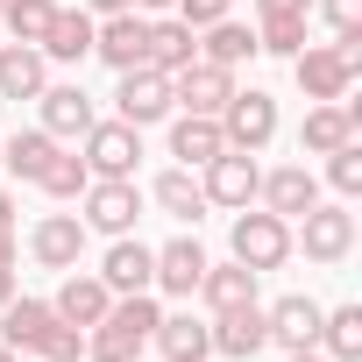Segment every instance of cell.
Returning a JSON list of instances; mask_svg holds the SVG:
<instances>
[{"mask_svg":"<svg viewBox=\"0 0 362 362\" xmlns=\"http://www.w3.org/2000/svg\"><path fill=\"white\" fill-rule=\"evenodd\" d=\"M163 320V305L149 298V291H121L114 305H107V320L100 327H86V362H135L142 348H149V327Z\"/></svg>","mask_w":362,"mask_h":362,"instance_id":"6da1fadb","label":"cell"},{"mask_svg":"<svg viewBox=\"0 0 362 362\" xmlns=\"http://www.w3.org/2000/svg\"><path fill=\"white\" fill-rule=\"evenodd\" d=\"M228 242H235V263H249L256 277L291 263V221H277L270 206H242L235 228H228Z\"/></svg>","mask_w":362,"mask_h":362,"instance_id":"7a4b0ae2","label":"cell"},{"mask_svg":"<svg viewBox=\"0 0 362 362\" xmlns=\"http://www.w3.org/2000/svg\"><path fill=\"white\" fill-rule=\"evenodd\" d=\"M214 121H221V142H228V149H249V156H263V149L277 142V100H270L263 86H249V93L235 86V100H228Z\"/></svg>","mask_w":362,"mask_h":362,"instance_id":"3957f363","label":"cell"},{"mask_svg":"<svg viewBox=\"0 0 362 362\" xmlns=\"http://www.w3.org/2000/svg\"><path fill=\"white\" fill-rule=\"evenodd\" d=\"M298 221H305V228L291 235V249H305V263H348V249H355V214H348V199H313Z\"/></svg>","mask_w":362,"mask_h":362,"instance_id":"277c9868","label":"cell"},{"mask_svg":"<svg viewBox=\"0 0 362 362\" xmlns=\"http://www.w3.org/2000/svg\"><path fill=\"white\" fill-rule=\"evenodd\" d=\"M78 221H86V235H135V221H142V192H135V177H93V185L78 192Z\"/></svg>","mask_w":362,"mask_h":362,"instance_id":"5b68a950","label":"cell"},{"mask_svg":"<svg viewBox=\"0 0 362 362\" xmlns=\"http://www.w3.org/2000/svg\"><path fill=\"white\" fill-rule=\"evenodd\" d=\"M256 185H263V163H256L249 149H221L214 163H199V192H206V206L242 214V206H256Z\"/></svg>","mask_w":362,"mask_h":362,"instance_id":"8992f818","label":"cell"},{"mask_svg":"<svg viewBox=\"0 0 362 362\" xmlns=\"http://www.w3.org/2000/svg\"><path fill=\"white\" fill-rule=\"evenodd\" d=\"M78 156H86L93 177H135V163H142V128H128V121H93V128L78 135Z\"/></svg>","mask_w":362,"mask_h":362,"instance_id":"52a82bcc","label":"cell"},{"mask_svg":"<svg viewBox=\"0 0 362 362\" xmlns=\"http://www.w3.org/2000/svg\"><path fill=\"white\" fill-rule=\"evenodd\" d=\"M93 57H100V64H114V71L149 64V15H135V8L100 15V22H93Z\"/></svg>","mask_w":362,"mask_h":362,"instance_id":"ba28073f","label":"cell"},{"mask_svg":"<svg viewBox=\"0 0 362 362\" xmlns=\"http://www.w3.org/2000/svg\"><path fill=\"white\" fill-rule=\"evenodd\" d=\"M170 114H177V107H170V78H163V71H149V64L121 71V86H114V121L149 128V121H170Z\"/></svg>","mask_w":362,"mask_h":362,"instance_id":"9c48e42d","label":"cell"},{"mask_svg":"<svg viewBox=\"0 0 362 362\" xmlns=\"http://www.w3.org/2000/svg\"><path fill=\"white\" fill-rule=\"evenodd\" d=\"M86 221L78 214H43L36 228H29V256L43 263V270H78L86 263Z\"/></svg>","mask_w":362,"mask_h":362,"instance_id":"30bf717a","label":"cell"},{"mask_svg":"<svg viewBox=\"0 0 362 362\" xmlns=\"http://www.w3.org/2000/svg\"><path fill=\"white\" fill-rule=\"evenodd\" d=\"M228 100H235V71L228 64H206L199 57V64H185V71L170 78V107L177 114H221Z\"/></svg>","mask_w":362,"mask_h":362,"instance_id":"8fae6325","label":"cell"},{"mask_svg":"<svg viewBox=\"0 0 362 362\" xmlns=\"http://www.w3.org/2000/svg\"><path fill=\"white\" fill-rule=\"evenodd\" d=\"M355 128H362V107L355 100H313L305 121H298V149L305 156H327V149L355 142Z\"/></svg>","mask_w":362,"mask_h":362,"instance_id":"7c38bea8","label":"cell"},{"mask_svg":"<svg viewBox=\"0 0 362 362\" xmlns=\"http://www.w3.org/2000/svg\"><path fill=\"white\" fill-rule=\"evenodd\" d=\"M206 249H199V235H177V242H163L156 249V270H149V291H170V298H192L199 291V277H206Z\"/></svg>","mask_w":362,"mask_h":362,"instance_id":"4fadbf2b","label":"cell"},{"mask_svg":"<svg viewBox=\"0 0 362 362\" xmlns=\"http://www.w3.org/2000/svg\"><path fill=\"white\" fill-rule=\"evenodd\" d=\"M291 71H298V93L305 100H348V86H355V71H348V57L334 43H305L291 57Z\"/></svg>","mask_w":362,"mask_h":362,"instance_id":"5bb4252c","label":"cell"},{"mask_svg":"<svg viewBox=\"0 0 362 362\" xmlns=\"http://www.w3.org/2000/svg\"><path fill=\"white\" fill-rule=\"evenodd\" d=\"M320 313H327V305H320V298H305V291H284L277 305H263L270 348H284V355H291V348H313V341H320Z\"/></svg>","mask_w":362,"mask_h":362,"instance_id":"9a60e30c","label":"cell"},{"mask_svg":"<svg viewBox=\"0 0 362 362\" xmlns=\"http://www.w3.org/2000/svg\"><path fill=\"white\" fill-rule=\"evenodd\" d=\"M206 334H214V355H228V362H256V355L270 348L263 305H235V313H214V320H206Z\"/></svg>","mask_w":362,"mask_h":362,"instance_id":"2e32d148","label":"cell"},{"mask_svg":"<svg viewBox=\"0 0 362 362\" xmlns=\"http://www.w3.org/2000/svg\"><path fill=\"white\" fill-rule=\"evenodd\" d=\"M36 107H43V135H57V142H78V135L100 121L86 86H43V93H36Z\"/></svg>","mask_w":362,"mask_h":362,"instance_id":"e0dca14e","label":"cell"},{"mask_svg":"<svg viewBox=\"0 0 362 362\" xmlns=\"http://www.w3.org/2000/svg\"><path fill=\"white\" fill-rule=\"evenodd\" d=\"M107 305H114V291L100 284V270H64V284H57V298H50V313L71 320V327H100Z\"/></svg>","mask_w":362,"mask_h":362,"instance_id":"ac0fdd59","label":"cell"},{"mask_svg":"<svg viewBox=\"0 0 362 362\" xmlns=\"http://www.w3.org/2000/svg\"><path fill=\"white\" fill-rule=\"evenodd\" d=\"M256 199L277 214V221H298L313 199H320V177L305 170V163H277V170H263V185H256Z\"/></svg>","mask_w":362,"mask_h":362,"instance_id":"d6986e66","label":"cell"},{"mask_svg":"<svg viewBox=\"0 0 362 362\" xmlns=\"http://www.w3.org/2000/svg\"><path fill=\"white\" fill-rule=\"evenodd\" d=\"M50 86V57L36 50V43H0V100H36Z\"/></svg>","mask_w":362,"mask_h":362,"instance_id":"ffe728a7","label":"cell"},{"mask_svg":"<svg viewBox=\"0 0 362 362\" xmlns=\"http://www.w3.org/2000/svg\"><path fill=\"white\" fill-rule=\"evenodd\" d=\"M149 270H156V249L149 242H135V235H114V249H107V263H100V284L121 298V291H149Z\"/></svg>","mask_w":362,"mask_h":362,"instance_id":"44dd1931","label":"cell"},{"mask_svg":"<svg viewBox=\"0 0 362 362\" xmlns=\"http://www.w3.org/2000/svg\"><path fill=\"white\" fill-rule=\"evenodd\" d=\"M149 341H156L163 362H206V355H214V334H206V320H192V313H163V320L149 327Z\"/></svg>","mask_w":362,"mask_h":362,"instance_id":"7402d4cb","label":"cell"},{"mask_svg":"<svg viewBox=\"0 0 362 362\" xmlns=\"http://www.w3.org/2000/svg\"><path fill=\"white\" fill-rule=\"evenodd\" d=\"M36 50H43L50 64H86V57H93V15H86V8H57Z\"/></svg>","mask_w":362,"mask_h":362,"instance_id":"603a6c76","label":"cell"},{"mask_svg":"<svg viewBox=\"0 0 362 362\" xmlns=\"http://www.w3.org/2000/svg\"><path fill=\"white\" fill-rule=\"evenodd\" d=\"M192 298H206V313L256 305V270H249V263H206V277H199V291H192Z\"/></svg>","mask_w":362,"mask_h":362,"instance_id":"cb8c5ba5","label":"cell"},{"mask_svg":"<svg viewBox=\"0 0 362 362\" xmlns=\"http://www.w3.org/2000/svg\"><path fill=\"white\" fill-rule=\"evenodd\" d=\"M185 64H199V29H185V22H149V71H163V78H177Z\"/></svg>","mask_w":362,"mask_h":362,"instance_id":"d4e9b609","label":"cell"},{"mask_svg":"<svg viewBox=\"0 0 362 362\" xmlns=\"http://www.w3.org/2000/svg\"><path fill=\"white\" fill-rule=\"evenodd\" d=\"M228 142H221V121L214 114H177L170 121V156L185 163V170H199V163H214Z\"/></svg>","mask_w":362,"mask_h":362,"instance_id":"484cf974","label":"cell"},{"mask_svg":"<svg viewBox=\"0 0 362 362\" xmlns=\"http://www.w3.org/2000/svg\"><path fill=\"white\" fill-rule=\"evenodd\" d=\"M149 199H156L177 228H199V221H206V192H199V177H192L185 163H177V170H163L156 185H149Z\"/></svg>","mask_w":362,"mask_h":362,"instance_id":"4316f807","label":"cell"},{"mask_svg":"<svg viewBox=\"0 0 362 362\" xmlns=\"http://www.w3.org/2000/svg\"><path fill=\"white\" fill-rule=\"evenodd\" d=\"M57 313H50V298H8V305H0V341H8L15 355H36V341H43V327H50Z\"/></svg>","mask_w":362,"mask_h":362,"instance_id":"83f0119b","label":"cell"},{"mask_svg":"<svg viewBox=\"0 0 362 362\" xmlns=\"http://www.w3.org/2000/svg\"><path fill=\"white\" fill-rule=\"evenodd\" d=\"M199 57H206V64H228V71H235V64H249V57H263V50H256V29H249V22L221 15L214 29H199Z\"/></svg>","mask_w":362,"mask_h":362,"instance_id":"f1b7e54d","label":"cell"},{"mask_svg":"<svg viewBox=\"0 0 362 362\" xmlns=\"http://www.w3.org/2000/svg\"><path fill=\"white\" fill-rule=\"evenodd\" d=\"M50 156H57V135H43V128H22V135H8V142H0V170H8V177H22V185H36Z\"/></svg>","mask_w":362,"mask_h":362,"instance_id":"f546056e","label":"cell"},{"mask_svg":"<svg viewBox=\"0 0 362 362\" xmlns=\"http://www.w3.org/2000/svg\"><path fill=\"white\" fill-rule=\"evenodd\" d=\"M327 362H362V305H334L320 313V341H313Z\"/></svg>","mask_w":362,"mask_h":362,"instance_id":"4dcf8cb0","label":"cell"},{"mask_svg":"<svg viewBox=\"0 0 362 362\" xmlns=\"http://www.w3.org/2000/svg\"><path fill=\"white\" fill-rule=\"evenodd\" d=\"M305 22H313V15H263V22H256V50L291 64V57L305 50Z\"/></svg>","mask_w":362,"mask_h":362,"instance_id":"1f68e13d","label":"cell"},{"mask_svg":"<svg viewBox=\"0 0 362 362\" xmlns=\"http://www.w3.org/2000/svg\"><path fill=\"white\" fill-rule=\"evenodd\" d=\"M50 15H57V0H0V29H8L15 43H43Z\"/></svg>","mask_w":362,"mask_h":362,"instance_id":"d6a6232c","label":"cell"},{"mask_svg":"<svg viewBox=\"0 0 362 362\" xmlns=\"http://www.w3.org/2000/svg\"><path fill=\"white\" fill-rule=\"evenodd\" d=\"M36 185H43L50 199H78V192L93 185V170H86V156H78V149H57V156L43 163V177H36Z\"/></svg>","mask_w":362,"mask_h":362,"instance_id":"836d02e7","label":"cell"},{"mask_svg":"<svg viewBox=\"0 0 362 362\" xmlns=\"http://www.w3.org/2000/svg\"><path fill=\"white\" fill-rule=\"evenodd\" d=\"M36 355H43V362H86V327L50 320V327H43V341H36Z\"/></svg>","mask_w":362,"mask_h":362,"instance_id":"e575fe53","label":"cell"},{"mask_svg":"<svg viewBox=\"0 0 362 362\" xmlns=\"http://www.w3.org/2000/svg\"><path fill=\"white\" fill-rule=\"evenodd\" d=\"M327 185H334L341 199H355V192H362V142H341V149H327Z\"/></svg>","mask_w":362,"mask_h":362,"instance_id":"d590c367","label":"cell"},{"mask_svg":"<svg viewBox=\"0 0 362 362\" xmlns=\"http://www.w3.org/2000/svg\"><path fill=\"white\" fill-rule=\"evenodd\" d=\"M228 8H235V0H177V8H170V15H177V22H185V29H214V22H221Z\"/></svg>","mask_w":362,"mask_h":362,"instance_id":"8d00e7d4","label":"cell"},{"mask_svg":"<svg viewBox=\"0 0 362 362\" xmlns=\"http://www.w3.org/2000/svg\"><path fill=\"white\" fill-rule=\"evenodd\" d=\"M313 8L327 15V29H334V36H348V29H362V0H313Z\"/></svg>","mask_w":362,"mask_h":362,"instance_id":"74e56055","label":"cell"},{"mask_svg":"<svg viewBox=\"0 0 362 362\" xmlns=\"http://www.w3.org/2000/svg\"><path fill=\"white\" fill-rule=\"evenodd\" d=\"M256 15H313V0H256Z\"/></svg>","mask_w":362,"mask_h":362,"instance_id":"f35d334b","label":"cell"},{"mask_svg":"<svg viewBox=\"0 0 362 362\" xmlns=\"http://www.w3.org/2000/svg\"><path fill=\"white\" fill-rule=\"evenodd\" d=\"M128 8H135V15H170L177 0H128Z\"/></svg>","mask_w":362,"mask_h":362,"instance_id":"ab89813d","label":"cell"},{"mask_svg":"<svg viewBox=\"0 0 362 362\" xmlns=\"http://www.w3.org/2000/svg\"><path fill=\"white\" fill-rule=\"evenodd\" d=\"M0 270H15V228H0Z\"/></svg>","mask_w":362,"mask_h":362,"instance_id":"60d3db41","label":"cell"},{"mask_svg":"<svg viewBox=\"0 0 362 362\" xmlns=\"http://www.w3.org/2000/svg\"><path fill=\"white\" fill-rule=\"evenodd\" d=\"M121 8H128V0H86V15H93V22H100V15H121Z\"/></svg>","mask_w":362,"mask_h":362,"instance_id":"b9f144b4","label":"cell"},{"mask_svg":"<svg viewBox=\"0 0 362 362\" xmlns=\"http://www.w3.org/2000/svg\"><path fill=\"white\" fill-rule=\"evenodd\" d=\"M284 362H327V355H320V348H291Z\"/></svg>","mask_w":362,"mask_h":362,"instance_id":"7bdbcfd3","label":"cell"},{"mask_svg":"<svg viewBox=\"0 0 362 362\" xmlns=\"http://www.w3.org/2000/svg\"><path fill=\"white\" fill-rule=\"evenodd\" d=\"M0 228H15V199L8 192H0Z\"/></svg>","mask_w":362,"mask_h":362,"instance_id":"ee69618b","label":"cell"},{"mask_svg":"<svg viewBox=\"0 0 362 362\" xmlns=\"http://www.w3.org/2000/svg\"><path fill=\"white\" fill-rule=\"evenodd\" d=\"M15 298V270H0V305H8Z\"/></svg>","mask_w":362,"mask_h":362,"instance_id":"f6af8a7d","label":"cell"},{"mask_svg":"<svg viewBox=\"0 0 362 362\" xmlns=\"http://www.w3.org/2000/svg\"><path fill=\"white\" fill-rule=\"evenodd\" d=\"M0 362H22V355H15V348H8V341H0Z\"/></svg>","mask_w":362,"mask_h":362,"instance_id":"bcb514c9","label":"cell"},{"mask_svg":"<svg viewBox=\"0 0 362 362\" xmlns=\"http://www.w3.org/2000/svg\"><path fill=\"white\" fill-rule=\"evenodd\" d=\"M36 362H43V355H36Z\"/></svg>","mask_w":362,"mask_h":362,"instance_id":"7dc6e473","label":"cell"},{"mask_svg":"<svg viewBox=\"0 0 362 362\" xmlns=\"http://www.w3.org/2000/svg\"><path fill=\"white\" fill-rule=\"evenodd\" d=\"M135 362H142V355H135Z\"/></svg>","mask_w":362,"mask_h":362,"instance_id":"c3c4849f","label":"cell"}]
</instances>
